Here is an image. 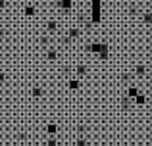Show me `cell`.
<instances>
[{"mask_svg":"<svg viewBox=\"0 0 152 146\" xmlns=\"http://www.w3.org/2000/svg\"><path fill=\"white\" fill-rule=\"evenodd\" d=\"M93 19L94 21L100 19V0H94L93 2Z\"/></svg>","mask_w":152,"mask_h":146,"instance_id":"obj_1","label":"cell"}]
</instances>
